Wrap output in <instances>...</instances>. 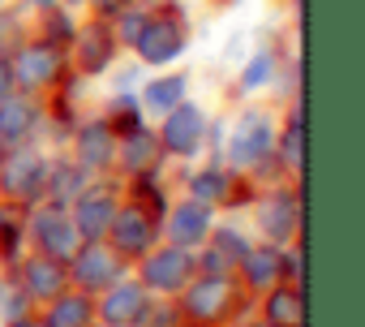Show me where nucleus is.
<instances>
[{"mask_svg": "<svg viewBox=\"0 0 365 327\" xmlns=\"http://www.w3.org/2000/svg\"><path fill=\"white\" fill-rule=\"evenodd\" d=\"M138 52H142V61H150V65H163V61H172L180 48H185V26H180V18L176 14H159V18H142V31H138Z\"/></svg>", "mask_w": 365, "mask_h": 327, "instance_id": "1", "label": "nucleus"}, {"mask_svg": "<svg viewBox=\"0 0 365 327\" xmlns=\"http://www.w3.org/2000/svg\"><path fill=\"white\" fill-rule=\"evenodd\" d=\"M202 142V112L190 108V104H176L168 108V121H163V146L172 155H194Z\"/></svg>", "mask_w": 365, "mask_h": 327, "instance_id": "2", "label": "nucleus"}, {"mask_svg": "<svg viewBox=\"0 0 365 327\" xmlns=\"http://www.w3.org/2000/svg\"><path fill=\"white\" fill-rule=\"evenodd\" d=\"M228 306H232V288H228L224 276H215V280H198V284L185 293V310H190L194 318H202V323L224 318Z\"/></svg>", "mask_w": 365, "mask_h": 327, "instance_id": "3", "label": "nucleus"}, {"mask_svg": "<svg viewBox=\"0 0 365 327\" xmlns=\"http://www.w3.org/2000/svg\"><path fill=\"white\" fill-rule=\"evenodd\" d=\"M267 146H271V129H267V116H258V112H250L241 125H237V134H232V146H228V155H232V164H241V168H250V164H258L262 155H267Z\"/></svg>", "mask_w": 365, "mask_h": 327, "instance_id": "4", "label": "nucleus"}, {"mask_svg": "<svg viewBox=\"0 0 365 327\" xmlns=\"http://www.w3.org/2000/svg\"><path fill=\"white\" fill-rule=\"evenodd\" d=\"M39 246L48 250V258L69 263V258L78 254V246H82V233H78V224H69L61 211H48V216H39Z\"/></svg>", "mask_w": 365, "mask_h": 327, "instance_id": "5", "label": "nucleus"}, {"mask_svg": "<svg viewBox=\"0 0 365 327\" xmlns=\"http://www.w3.org/2000/svg\"><path fill=\"white\" fill-rule=\"evenodd\" d=\"M56 74H61V48L56 44H35L14 65V82H26V86H43Z\"/></svg>", "mask_w": 365, "mask_h": 327, "instance_id": "6", "label": "nucleus"}, {"mask_svg": "<svg viewBox=\"0 0 365 327\" xmlns=\"http://www.w3.org/2000/svg\"><path fill=\"white\" fill-rule=\"evenodd\" d=\"M108 228H112V237H116V246H120L125 254H142V250L150 246V237H155V220H150L142 207H125V211H116Z\"/></svg>", "mask_w": 365, "mask_h": 327, "instance_id": "7", "label": "nucleus"}, {"mask_svg": "<svg viewBox=\"0 0 365 327\" xmlns=\"http://www.w3.org/2000/svg\"><path fill=\"white\" fill-rule=\"evenodd\" d=\"M190 271H194V258L185 254V246H180V250H163V254H155L146 263V284L150 288H180L190 280Z\"/></svg>", "mask_w": 365, "mask_h": 327, "instance_id": "8", "label": "nucleus"}, {"mask_svg": "<svg viewBox=\"0 0 365 327\" xmlns=\"http://www.w3.org/2000/svg\"><path fill=\"white\" fill-rule=\"evenodd\" d=\"M43 186V159L35 155V151H22V155H14L9 164H5V190L18 198H31L35 190Z\"/></svg>", "mask_w": 365, "mask_h": 327, "instance_id": "9", "label": "nucleus"}, {"mask_svg": "<svg viewBox=\"0 0 365 327\" xmlns=\"http://www.w3.org/2000/svg\"><path fill=\"white\" fill-rule=\"evenodd\" d=\"M112 216H116L112 190H95V194H86V198L78 203V233H86L91 241H99V237L108 233Z\"/></svg>", "mask_w": 365, "mask_h": 327, "instance_id": "10", "label": "nucleus"}, {"mask_svg": "<svg viewBox=\"0 0 365 327\" xmlns=\"http://www.w3.org/2000/svg\"><path fill=\"white\" fill-rule=\"evenodd\" d=\"M73 271H78V280L91 284V288H103V284L120 280V263H116V254H108L103 246H91L86 254H73Z\"/></svg>", "mask_w": 365, "mask_h": 327, "instance_id": "11", "label": "nucleus"}, {"mask_svg": "<svg viewBox=\"0 0 365 327\" xmlns=\"http://www.w3.org/2000/svg\"><path fill=\"white\" fill-rule=\"evenodd\" d=\"M103 314H108L112 327H120V323H142V314H146V293H142L138 284H120V288H112Z\"/></svg>", "mask_w": 365, "mask_h": 327, "instance_id": "12", "label": "nucleus"}, {"mask_svg": "<svg viewBox=\"0 0 365 327\" xmlns=\"http://www.w3.org/2000/svg\"><path fill=\"white\" fill-rule=\"evenodd\" d=\"M35 104H18V99H5L0 104V146H14V142H22L26 134H31V125H35Z\"/></svg>", "mask_w": 365, "mask_h": 327, "instance_id": "13", "label": "nucleus"}, {"mask_svg": "<svg viewBox=\"0 0 365 327\" xmlns=\"http://www.w3.org/2000/svg\"><path fill=\"white\" fill-rule=\"evenodd\" d=\"M207 224H211V211L202 203H190V207H180L176 220H172V241L176 246H198L207 237Z\"/></svg>", "mask_w": 365, "mask_h": 327, "instance_id": "14", "label": "nucleus"}, {"mask_svg": "<svg viewBox=\"0 0 365 327\" xmlns=\"http://www.w3.org/2000/svg\"><path fill=\"white\" fill-rule=\"evenodd\" d=\"M61 284H65V271H61L56 258H31L26 263V288L35 297H56Z\"/></svg>", "mask_w": 365, "mask_h": 327, "instance_id": "15", "label": "nucleus"}, {"mask_svg": "<svg viewBox=\"0 0 365 327\" xmlns=\"http://www.w3.org/2000/svg\"><path fill=\"white\" fill-rule=\"evenodd\" d=\"M241 263H245V271H250V280H254L258 288L284 280V254H279V250H245Z\"/></svg>", "mask_w": 365, "mask_h": 327, "instance_id": "16", "label": "nucleus"}, {"mask_svg": "<svg viewBox=\"0 0 365 327\" xmlns=\"http://www.w3.org/2000/svg\"><path fill=\"white\" fill-rule=\"evenodd\" d=\"M267 318H271V327H301V293H297V288H279V293H271V301H267Z\"/></svg>", "mask_w": 365, "mask_h": 327, "instance_id": "17", "label": "nucleus"}, {"mask_svg": "<svg viewBox=\"0 0 365 327\" xmlns=\"http://www.w3.org/2000/svg\"><path fill=\"white\" fill-rule=\"evenodd\" d=\"M108 159H112V129L108 125H91L82 134V164L86 168H103Z\"/></svg>", "mask_w": 365, "mask_h": 327, "instance_id": "18", "label": "nucleus"}, {"mask_svg": "<svg viewBox=\"0 0 365 327\" xmlns=\"http://www.w3.org/2000/svg\"><path fill=\"white\" fill-rule=\"evenodd\" d=\"M91 323V301L86 297H61L52 306V318L48 327H86Z\"/></svg>", "mask_w": 365, "mask_h": 327, "instance_id": "19", "label": "nucleus"}, {"mask_svg": "<svg viewBox=\"0 0 365 327\" xmlns=\"http://www.w3.org/2000/svg\"><path fill=\"white\" fill-rule=\"evenodd\" d=\"M180 99H185V78H159L146 86V108H155V112H168Z\"/></svg>", "mask_w": 365, "mask_h": 327, "instance_id": "20", "label": "nucleus"}, {"mask_svg": "<svg viewBox=\"0 0 365 327\" xmlns=\"http://www.w3.org/2000/svg\"><path fill=\"white\" fill-rule=\"evenodd\" d=\"M292 220H297V211H292V198L288 194L275 198V203H267V211H262V228L271 237H288L292 233Z\"/></svg>", "mask_w": 365, "mask_h": 327, "instance_id": "21", "label": "nucleus"}, {"mask_svg": "<svg viewBox=\"0 0 365 327\" xmlns=\"http://www.w3.org/2000/svg\"><path fill=\"white\" fill-rule=\"evenodd\" d=\"M155 155H159V142H150L146 134H133V138L125 142V168H129V173H146Z\"/></svg>", "mask_w": 365, "mask_h": 327, "instance_id": "22", "label": "nucleus"}, {"mask_svg": "<svg viewBox=\"0 0 365 327\" xmlns=\"http://www.w3.org/2000/svg\"><path fill=\"white\" fill-rule=\"evenodd\" d=\"M108 52H112V48H108V35H103L99 26L82 35V61H86L91 69H103V65H108Z\"/></svg>", "mask_w": 365, "mask_h": 327, "instance_id": "23", "label": "nucleus"}, {"mask_svg": "<svg viewBox=\"0 0 365 327\" xmlns=\"http://www.w3.org/2000/svg\"><path fill=\"white\" fill-rule=\"evenodd\" d=\"M0 314L9 318H22L26 314V293H22V280H0Z\"/></svg>", "mask_w": 365, "mask_h": 327, "instance_id": "24", "label": "nucleus"}, {"mask_svg": "<svg viewBox=\"0 0 365 327\" xmlns=\"http://www.w3.org/2000/svg\"><path fill=\"white\" fill-rule=\"evenodd\" d=\"M190 186H194L198 198H228V177L224 173H198Z\"/></svg>", "mask_w": 365, "mask_h": 327, "instance_id": "25", "label": "nucleus"}, {"mask_svg": "<svg viewBox=\"0 0 365 327\" xmlns=\"http://www.w3.org/2000/svg\"><path fill=\"white\" fill-rule=\"evenodd\" d=\"M73 190H82V177H78L73 168L52 173V194H56V198H65V194H73Z\"/></svg>", "mask_w": 365, "mask_h": 327, "instance_id": "26", "label": "nucleus"}, {"mask_svg": "<svg viewBox=\"0 0 365 327\" xmlns=\"http://www.w3.org/2000/svg\"><path fill=\"white\" fill-rule=\"evenodd\" d=\"M267 78H271V56L262 52V56H254V61H250V69H245V86L254 91V86H262Z\"/></svg>", "mask_w": 365, "mask_h": 327, "instance_id": "27", "label": "nucleus"}, {"mask_svg": "<svg viewBox=\"0 0 365 327\" xmlns=\"http://www.w3.org/2000/svg\"><path fill=\"white\" fill-rule=\"evenodd\" d=\"M284 159L292 164V168H301V116L292 121V129H288V138H284Z\"/></svg>", "mask_w": 365, "mask_h": 327, "instance_id": "28", "label": "nucleus"}, {"mask_svg": "<svg viewBox=\"0 0 365 327\" xmlns=\"http://www.w3.org/2000/svg\"><path fill=\"white\" fill-rule=\"evenodd\" d=\"M138 31H142V18H138V14H129V18L120 22V35H125V44H133V39H138Z\"/></svg>", "mask_w": 365, "mask_h": 327, "instance_id": "29", "label": "nucleus"}, {"mask_svg": "<svg viewBox=\"0 0 365 327\" xmlns=\"http://www.w3.org/2000/svg\"><path fill=\"white\" fill-rule=\"evenodd\" d=\"M116 108H120V112H116V121H120L125 129H138V112H133V104L125 99V104H116Z\"/></svg>", "mask_w": 365, "mask_h": 327, "instance_id": "30", "label": "nucleus"}, {"mask_svg": "<svg viewBox=\"0 0 365 327\" xmlns=\"http://www.w3.org/2000/svg\"><path fill=\"white\" fill-rule=\"evenodd\" d=\"M9 86H14V69H9L5 61H0V99L9 95Z\"/></svg>", "mask_w": 365, "mask_h": 327, "instance_id": "31", "label": "nucleus"}, {"mask_svg": "<svg viewBox=\"0 0 365 327\" xmlns=\"http://www.w3.org/2000/svg\"><path fill=\"white\" fill-rule=\"evenodd\" d=\"M69 5H78V0H69Z\"/></svg>", "mask_w": 365, "mask_h": 327, "instance_id": "32", "label": "nucleus"}]
</instances>
